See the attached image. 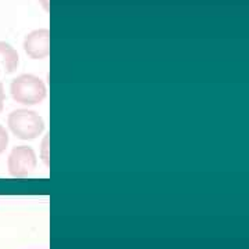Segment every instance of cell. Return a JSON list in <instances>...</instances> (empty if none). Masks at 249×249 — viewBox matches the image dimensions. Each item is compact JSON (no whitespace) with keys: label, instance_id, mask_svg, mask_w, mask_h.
Listing matches in <instances>:
<instances>
[{"label":"cell","instance_id":"cell-1","mask_svg":"<svg viewBox=\"0 0 249 249\" xmlns=\"http://www.w3.org/2000/svg\"><path fill=\"white\" fill-rule=\"evenodd\" d=\"M11 97L22 106L40 104L47 96L46 85L40 78L31 73L19 75L10 85Z\"/></svg>","mask_w":249,"mask_h":249},{"label":"cell","instance_id":"cell-2","mask_svg":"<svg viewBox=\"0 0 249 249\" xmlns=\"http://www.w3.org/2000/svg\"><path fill=\"white\" fill-rule=\"evenodd\" d=\"M10 130L21 140H34L45 130L42 116L32 109H16L7 119Z\"/></svg>","mask_w":249,"mask_h":249},{"label":"cell","instance_id":"cell-3","mask_svg":"<svg viewBox=\"0 0 249 249\" xmlns=\"http://www.w3.org/2000/svg\"><path fill=\"white\" fill-rule=\"evenodd\" d=\"M36 154L28 145H17L10 152L7 166L13 178H24L31 176L36 168Z\"/></svg>","mask_w":249,"mask_h":249},{"label":"cell","instance_id":"cell-4","mask_svg":"<svg viewBox=\"0 0 249 249\" xmlns=\"http://www.w3.org/2000/svg\"><path fill=\"white\" fill-rule=\"evenodd\" d=\"M24 50L34 60H43L50 55V31L36 29L24 39Z\"/></svg>","mask_w":249,"mask_h":249},{"label":"cell","instance_id":"cell-5","mask_svg":"<svg viewBox=\"0 0 249 249\" xmlns=\"http://www.w3.org/2000/svg\"><path fill=\"white\" fill-rule=\"evenodd\" d=\"M18 64L17 50L6 42H0V75L13 73L18 68Z\"/></svg>","mask_w":249,"mask_h":249},{"label":"cell","instance_id":"cell-6","mask_svg":"<svg viewBox=\"0 0 249 249\" xmlns=\"http://www.w3.org/2000/svg\"><path fill=\"white\" fill-rule=\"evenodd\" d=\"M7 145H9V133H7V130L0 124V155L6 151Z\"/></svg>","mask_w":249,"mask_h":249},{"label":"cell","instance_id":"cell-7","mask_svg":"<svg viewBox=\"0 0 249 249\" xmlns=\"http://www.w3.org/2000/svg\"><path fill=\"white\" fill-rule=\"evenodd\" d=\"M49 136H46L45 140H43V144H42V160H45L46 166H49Z\"/></svg>","mask_w":249,"mask_h":249},{"label":"cell","instance_id":"cell-8","mask_svg":"<svg viewBox=\"0 0 249 249\" xmlns=\"http://www.w3.org/2000/svg\"><path fill=\"white\" fill-rule=\"evenodd\" d=\"M4 98H6L4 88H3V85L0 83V112L3 111V107H4Z\"/></svg>","mask_w":249,"mask_h":249},{"label":"cell","instance_id":"cell-9","mask_svg":"<svg viewBox=\"0 0 249 249\" xmlns=\"http://www.w3.org/2000/svg\"><path fill=\"white\" fill-rule=\"evenodd\" d=\"M39 3H40V6L43 7L46 13L50 11V0H39Z\"/></svg>","mask_w":249,"mask_h":249},{"label":"cell","instance_id":"cell-10","mask_svg":"<svg viewBox=\"0 0 249 249\" xmlns=\"http://www.w3.org/2000/svg\"><path fill=\"white\" fill-rule=\"evenodd\" d=\"M40 249H43V248H40Z\"/></svg>","mask_w":249,"mask_h":249}]
</instances>
